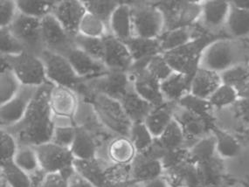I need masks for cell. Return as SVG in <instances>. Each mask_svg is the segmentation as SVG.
<instances>
[{
	"mask_svg": "<svg viewBox=\"0 0 249 187\" xmlns=\"http://www.w3.org/2000/svg\"><path fill=\"white\" fill-rule=\"evenodd\" d=\"M69 187H95L89 180L83 178L82 175L79 174L75 170L69 177Z\"/></svg>",
	"mask_w": 249,
	"mask_h": 187,
	"instance_id": "9f6ffc18",
	"label": "cell"
},
{
	"mask_svg": "<svg viewBox=\"0 0 249 187\" xmlns=\"http://www.w3.org/2000/svg\"><path fill=\"white\" fill-rule=\"evenodd\" d=\"M214 40L213 36L202 34L185 46L162 55L174 72L194 76L199 68L203 52Z\"/></svg>",
	"mask_w": 249,
	"mask_h": 187,
	"instance_id": "5b68a950",
	"label": "cell"
},
{
	"mask_svg": "<svg viewBox=\"0 0 249 187\" xmlns=\"http://www.w3.org/2000/svg\"><path fill=\"white\" fill-rule=\"evenodd\" d=\"M177 103L165 102L162 106L155 108L148 115L144 124L149 129L154 138H158L163 134L165 129L174 119V111Z\"/></svg>",
	"mask_w": 249,
	"mask_h": 187,
	"instance_id": "83f0119b",
	"label": "cell"
},
{
	"mask_svg": "<svg viewBox=\"0 0 249 187\" xmlns=\"http://www.w3.org/2000/svg\"><path fill=\"white\" fill-rule=\"evenodd\" d=\"M26 51L25 47L18 41L9 27L0 28V55L10 56L20 55Z\"/></svg>",
	"mask_w": 249,
	"mask_h": 187,
	"instance_id": "bcb514c9",
	"label": "cell"
},
{
	"mask_svg": "<svg viewBox=\"0 0 249 187\" xmlns=\"http://www.w3.org/2000/svg\"><path fill=\"white\" fill-rule=\"evenodd\" d=\"M177 104L195 115H199L206 119H210V112L213 106L209 100L195 96L189 93L180 99Z\"/></svg>",
	"mask_w": 249,
	"mask_h": 187,
	"instance_id": "7bdbcfd3",
	"label": "cell"
},
{
	"mask_svg": "<svg viewBox=\"0 0 249 187\" xmlns=\"http://www.w3.org/2000/svg\"><path fill=\"white\" fill-rule=\"evenodd\" d=\"M75 47L87 55L93 57L95 60L103 62L104 55V43L103 38L87 37L82 34H78L74 38Z\"/></svg>",
	"mask_w": 249,
	"mask_h": 187,
	"instance_id": "ee69618b",
	"label": "cell"
},
{
	"mask_svg": "<svg viewBox=\"0 0 249 187\" xmlns=\"http://www.w3.org/2000/svg\"><path fill=\"white\" fill-rule=\"evenodd\" d=\"M231 4L226 1H206L202 3L201 16L204 25L217 27L228 19Z\"/></svg>",
	"mask_w": 249,
	"mask_h": 187,
	"instance_id": "4dcf8cb0",
	"label": "cell"
},
{
	"mask_svg": "<svg viewBox=\"0 0 249 187\" xmlns=\"http://www.w3.org/2000/svg\"><path fill=\"white\" fill-rule=\"evenodd\" d=\"M132 56L134 62L149 60L162 54L159 38H145L132 37L125 41Z\"/></svg>",
	"mask_w": 249,
	"mask_h": 187,
	"instance_id": "f546056e",
	"label": "cell"
},
{
	"mask_svg": "<svg viewBox=\"0 0 249 187\" xmlns=\"http://www.w3.org/2000/svg\"><path fill=\"white\" fill-rule=\"evenodd\" d=\"M155 140L165 152L184 148L189 149L183 129L175 118L172 120L163 134L155 138Z\"/></svg>",
	"mask_w": 249,
	"mask_h": 187,
	"instance_id": "1f68e13d",
	"label": "cell"
},
{
	"mask_svg": "<svg viewBox=\"0 0 249 187\" xmlns=\"http://www.w3.org/2000/svg\"><path fill=\"white\" fill-rule=\"evenodd\" d=\"M39 57L45 64L48 81L53 85L73 90L81 101H85L90 95L91 91L87 88L85 81L78 76L65 56L44 50Z\"/></svg>",
	"mask_w": 249,
	"mask_h": 187,
	"instance_id": "7a4b0ae2",
	"label": "cell"
},
{
	"mask_svg": "<svg viewBox=\"0 0 249 187\" xmlns=\"http://www.w3.org/2000/svg\"><path fill=\"white\" fill-rule=\"evenodd\" d=\"M134 37L158 38L164 32V18L155 3L129 2Z\"/></svg>",
	"mask_w": 249,
	"mask_h": 187,
	"instance_id": "8992f818",
	"label": "cell"
},
{
	"mask_svg": "<svg viewBox=\"0 0 249 187\" xmlns=\"http://www.w3.org/2000/svg\"><path fill=\"white\" fill-rule=\"evenodd\" d=\"M87 10L82 1H56L53 15L72 37L79 34V27Z\"/></svg>",
	"mask_w": 249,
	"mask_h": 187,
	"instance_id": "2e32d148",
	"label": "cell"
},
{
	"mask_svg": "<svg viewBox=\"0 0 249 187\" xmlns=\"http://www.w3.org/2000/svg\"><path fill=\"white\" fill-rule=\"evenodd\" d=\"M0 187H11L4 179L0 178Z\"/></svg>",
	"mask_w": 249,
	"mask_h": 187,
	"instance_id": "6125c7cd",
	"label": "cell"
},
{
	"mask_svg": "<svg viewBox=\"0 0 249 187\" xmlns=\"http://www.w3.org/2000/svg\"><path fill=\"white\" fill-rule=\"evenodd\" d=\"M103 38L104 66L108 71L129 73L134 60L126 44L110 34H107Z\"/></svg>",
	"mask_w": 249,
	"mask_h": 187,
	"instance_id": "9a60e30c",
	"label": "cell"
},
{
	"mask_svg": "<svg viewBox=\"0 0 249 187\" xmlns=\"http://www.w3.org/2000/svg\"><path fill=\"white\" fill-rule=\"evenodd\" d=\"M155 4L163 13L164 32L193 26L201 16L202 3L190 1H165Z\"/></svg>",
	"mask_w": 249,
	"mask_h": 187,
	"instance_id": "52a82bcc",
	"label": "cell"
},
{
	"mask_svg": "<svg viewBox=\"0 0 249 187\" xmlns=\"http://www.w3.org/2000/svg\"><path fill=\"white\" fill-rule=\"evenodd\" d=\"M142 187V184H132L130 187Z\"/></svg>",
	"mask_w": 249,
	"mask_h": 187,
	"instance_id": "be15d7a7",
	"label": "cell"
},
{
	"mask_svg": "<svg viewBox=\"0 0 249 187\" xmlns=\"http://www.w3.org/2000/svg\"><path fill=\"white\" fill-rule=\"evenodd\" d=\"M137 154V150L127 136H116L107 145V157L113 164L130 165Z\"/></svg>",
	"mask_w": 249,
	"mask_h": 187,
	"instance_id": "f1b7e54d",
	"label": "cell"
},
{
	"mask_svg": "<svg viewBox=\"0 0 249 187\" xmlns=\"http://www.w3.org/2000/svg\"><path fill=\"white\" fill-rule=\"evenodd\" d=\"M228 27L234 37H244L249 34V11L231 4L228 14Z\"/></svg>",
	"mask_w": 249,
	"mask_h": 187,
	"instance_id": "d590c367",
	"label": "cell"
},
{
	"mask_svg": "<svg viewBox=\"0 0 249 187\" xmlns=\"http://www.w3.org/2000/svg\"><path fill=\"white\" fill-rule=\"evenodd\" d=\"M74 159L89 160L95 157L108 159L107 148L104 147L95 136L85 129L76 126V136L71 147Z\"/></svg>",
	"mask_w": 249,
	"mask_h": 187,
	"instance_id": "e0dca14e",
	"label": "cell"
},
{
	"mask_svg": "<svg viewBox=\"0 0 249 187\" xmlns=\"http://www.w3.org/2000/svg\"><path fill=\"white\" fill-rule=\"evenodd\" d=\"M107 34L108 30L104 23L98 18L87 12L79 27V34L87 37L103 38Z\"/></svg>",
	"mask_w": 249,
	"mask_h": 187,
	"instance_id": "f6af8a7d",
	"label": "cell"
},
{
	"mask_svg": "<svg viewBox=\"0 0 249 187\" xmlns=\"http://www.w3.org/2000/svg\"><path fill=\"white\" fill-rule=\"evenodd\" d=\"M21 88L20 81L10 68L2 69L0 72V105L12 100Z\"/></svg>",
	"mask_w": 249,
	"mask_h": 187,
	"instance_id": "74e56055",
	"label": "cell"
},
{
	"mask_svg": "<svg viewBox=\"0 0 249 187\" xmlns=\"http://www.w3.org/2000/svg\"><path fill=\"white\" fill-rule=\"evenodd\" d=\"M53 86L50 82L38 88L23 119L4 129L16 138L18 145L35 147L51 142L54 124L49 98Z\"/></svg>",
	"mask_w": 249,
	"mask_h": 187,
	"instance_id": "6da1fadb",
	"label": "cell"
},
{
	"mask_svg": "<svg viewBox=\"0 0 249 187\" xmlns=\"http://www.w3.org/2000/svg\"><path fill=\"white\" fill-rule=\"evenodd\" d=\"M236 90L232 86L221 84L214 93L208 99L212 106L223 108L231 104H235L238 101Z\"/></svg>",
	"mask_w": 249,
	"mask_h": 187,
	"instance_id": "c3c4849f",
	"label": "cell"
},
{
	"mask_svg": "<svg viewBox=\"0 0 249 187\" xmlns=\"http://www.w3.org/2000/svg\"><path fill=\"white\" fill-rule=\"evenodd\" d=\"M91 92L106 95L120 102L132 87L129 73L107 71L99 76L85 81Z\"/></svg>",
	"mask_w": 249,
	"mask_h": 187,
	"instance_id": "7c38bea8",
	"label": "cell"
},
{
	"mask_svg": "<svg viewBox=\"0 0 249 187\" xmlns=\"http://www.w3.org/2000/svg\"><path fill=\"white\" fill-rule=\"evenodd\" d=\"M222 84L232 86L235 88L244 81L249 80V66L237 64L223 73L219 74Z\"/></svg>",
	"mask_w": 249,
	"mask_h": 187,
	"instance_id": "681fc988",
	"label": "cell"
},
{
	"mask_svg": "<svg viewBox=\"0 0 249 187\" xmlns=\"http://www.w3.org/2000/svg\"><path fill=\"white\" fill-rule=\"evenodd\" d=\"M55 4L56 1H17L19 13L39 19L52 14Z\"/></svg>",
	"mask_w": 249,
	"mask_h": 187,
	"instance_id": "ab89813d",
	"label": "cell"
},
{
	"mask_svg": "<svg viewBox=\"0 0 249 187\" xmlns=\"http://www.w3.org/2000/svg\"><path fill=\"white\" fill-rule=\"evenodd\" d=\"M133 183L143 184L163 177L164 169L161 160L147 153H138L130 164Z\"/></svg>",
	"mask_w": 249,
	"mask_h": 187,
	"instance_id": "ffe728a7",
	"label": "cell"
},
{
	"mask_svg": "<svg viewBox=\"0 0 249 187\" xmlns=\"http://www.w3.org/2000/svg\"><path fill=\"white\" fill-rule=\"evenodd\" d=\"M18 144L10 132L1 129L0 131V164L13 161L18 149Z\"/></svg>",
	"mask_w": 249,
	"mask_h": 187,
	"instance_id": "7dc6e473",
	"label": "cell"
},
{
	"mask_svg": "<svg viewBox=\"0 0 249 187\" xmlns=\"http://www.w3.org/2000/svg\"><path fill=\"white\" fill-rule=\"evenodd\" d=\"M65 57L72 65L78 76L84 81L99 76L108 71L103 62L95 60L76 47H73Z\"/></svg>",
	"mask_w": 249,
	"mask_h": 187,
	"instance_id": "44dd1931",
	"label": "cell"
},
{
	"mask_svg": "<svg viewBox=\"0 0 249 187\" xmlns=\"http://www.w3.org/2000/svg\"><path fill=\"white\" fill-rule=\"evenodd\" d=\"M108 31L109 34L124 42L133 37L131 7L129 2H120L112 15Z\"/></svg>",
	"mask_w": 249,
	"mask_h": 187,
	"instance_id": "cb8c5ba5",
	"label": "cell"
},
{
	"mask_svg": "<svg viewBox=\"0 0 249 187\" xmlns=\"http://www.w3.org/2000/svg\"><path fill=\"white\" fill-rule=\"evenodd\" d=\"M120 102L132 124L144 123L148 115L155 109L134 90L133 87L129 89Z\"/></svg>",
	"mask_w": 249,
	"mask_h": 187,
	"instance_id": "d4e9b609",
	"label": "cell"
},
{
	"mask_svg": "<svg viewBox=\"0 0 249 187\" xmlns=\"http://www.w3.org/2000/svg\"><path fill=\"white\" fill-rule=\"evenodd\" d=\"M45 173L43 171L39 172L38 174L35 175L32 177L33 179V187H41V182L43 180L44 177H45Z\"/></svg>",
	"mask_w": 249,
	"mask_h": 187,
	"instance_id": "91938a15",
	"label": "cell"
},
{
	"mask_svg": "<svg viewBox=\"0 0 249 187\" xmlns=\"http://www.w3.org/2000/svg\"><path fill=\"white\" fill-rule=\"evenodd\" d=\"M200 29L201 28L194 24L193 26L165 31L159 38L162 54L183 47L185 44L201 36L204 33H202Z\"/></svg>",
	"mask_w": 249,
	"mask_h": 187,
	"instance_id": "603a6c76",
	"label": "cell"
},
{
	"mask_svg": "<svg viewBox=\"0 0 249 187\" xmlns=\"http://www.w3.org/2000/svg\"><path fill=\"white\" fill-rule=\"evenodd\" d=\"M18 13L17 1H0V28H6L13 24Z\"/></svg>",
	"mask_w": 249,
	"mask_h": 187,
	"instance_id": "f5cc1de1",
	"label": "cell"
},
{
	"mask_svg": "<svg viewBox=\"0 0 249 187\" xmlns=\"http://www.w3.org/2000/svg\"><path fill=\"white\" fill-rule=\"evenodd\" d=\"M38 88L22 86L19 92L9 102L0 105L1 129H8L18 124L25 116Z\"/></svg>",
	"mask_w": 249,
	"mask_h": 187,
	"instance_id": "5bb4252c",
	"label": "cell"
},
{
	"mask_svg": "<svg viewBox=\"0 0 249 187\" xmlns=\"http://www.w3.org/2000/svg\"><path fill=\"white\" fill-rule=\"evenodd\" d=\"M216 151V138L214 135L206 136L197 141L192 147H190V161L196 165L211 161L213 159Z\"/></svg>",
	"mask_w": 249,
	"mask_h": 187,
	"instance_id": "d6a6232c",
	"label": "cell"
},
{
	"mask_svg": "<svg viewBox=\"0 0 249 187\" xmlns=\"http://www.w3.org/2000/svg\"><path fill=\"white\" fill-rule=\"evenodd\" d=\"M0 56V70L10 68L22 86L39 88L50 83L45 64L39 56L27 51L18 56Z\"/></svg>",
	"mask_w": 249,
	"mask_h": 187,
	"instance_id": "3957f363",
	"label": "cell"
},
{
	"mask_svg": "<svg viewBox=\"0 0 249 187\" xmlns=\"http://www.w3.org/2000/svg\"><path fill=\"white\" fill-rule=\"evenodd\" d=\"M9 29L21 43L26 51L39 56L45 50L41 34V19L26 16L18 12Z\"/></svg>",
	"mask_w": 249,
	"mask_h": 187,
	"instance_id": "8fae6325",
	"label": "cell"
},
{
	"mask_svg": "<svg viewBox=\"0 0 249 187\" xmlns=\"http://www.w3.org/2000/svg\"><path fill=\"white\" fill-rule=\"evenodd\" d=\"M174 118L178 122L183 129L188 148H190L189 142L192 147L197 141L206 136L210 120L195 115L178 106V104L174 111Z\"/></svg>",
	"mask_w": 249,
	"mask_h": 187,
	"instance_id": "d6986e66",
	"label": "cell"
},
{
	"mask_svg": "<svg viewBox=\"0 0 249 187\" xmlns=\"http://www.w3.org/2000/svg\"><path fill=\"white\" fill-rule=\"evenodd\" d=\"M49 103L53 116L73 119L80 105V98L73 90L54 85L50 93Z\"/></svg>",
	"mask_w": 249,
	"mask_h": 187,
	"instance_id": "ac0fdd59",
	"label": "cell"
},
{
	"mask_svg": "<svg viewBox=\"0 0 249 187\" xmlns=\"http://www.w3.org/2000/svg\"><path fill=\"white\" fill-rule=\"evenodd\" d=\"M88 13L93 14L98 18L100 20L107 26V30L109 28V23L113 13L120 4L118 1H82ZM109 34V31H108Z\"/></svg>",
	"mask_w": 249,
	"mask_h": 187,
	"instance_id": "60d3db41",
	"label": "cell"
},
{
	"mask_svg": "<svg viewBox=\"0 0 249 187\" xmlns=\"http://www.w3.org/2000/svg\"><path fill=\"white\" fill-rule=\"evenodd\" d=\"M146 68L160 82L166 80L174 73L167 61L163 58L162 54L152 57L147 65Z\"/></svg>",
	"mask_w": 249,
	"mask_h": 187,
	"instance_id": "f907efd6",
	"label": "cell"
},
{
	"mask_svg": "<svg viewBox=\"0 0 249 187\" xmlns=\"http://www.w3.org/2000/svg\"><path fill=\"white\" fill-rule=\"evenodd\" d=\"M150 60L134 62L129 75L134 90L152 106L158 108L167 102L161 91V82L147 70Z\"/></svg>",
	"mask_w": 249,
	"mask_h": 187,
	"instance_id": "ba28073f",
	"label": "cell"
},
{
	"mask_svg": "<svg viewBox=\"0 0 249 187\" xmlns=\"http://www.w3.org/2000/svg\"><path fill=\"white\" fill-rule=\"evenodd\" d=\"M69 177L63 173L46 174L41 182V187H69Z\"/></svg>",
	"mask_w": 249,
	"mask_h": 187,
	"instance_id": "db71d44e",
	"label": "cell"
},
{
	"mask_svg": "<svg viewBox=\"0 0 249 187\" xmlns=\"http://www.w3.org/2000/svg\"><path fill=\"white\" fill-rule=\"evenodd\" d=\"M76 136V126L67 125V126H57L54 127L52 141L53 144L60 147L71 149L73 141Z\"/></svg>",
	"mask_w": 249,
	"mask_h": 187,
	"instance_id": "816d5d0a",
	"label": "cell"
},
{
	"mask_svg": "<svg viewBox=\"0 0 249 187\" xmlns=\"http://www.w3.org/2000/svg\"></svg>",
	"mask_w": 249,
	"mask_h": 187,
	"instance_id": "03108f58",
	"label": "cell"
},
{
	"mask_svg": "<svg viewBox=\"0 0 249 187\" xmlns=\"http://www.w3.org/2000/svg\"><path fill=\"white\" fill-rule=\"evenodd\" d=\"M221 84L222 81L219 74L198 68L193 77L190 93L208 100Z\"/></svg>",
	"mask_w": 249,
	"mask_h": 187,
	"instance_id": "484cf974",
	"label": "cell"
},
{
	"mask_svg": "<svg viewBox=\"0 0 249 187\" xmlns=\"http://www.w3.org/2000/svg\"><path fill=\"white\" fill-rule=\"evenodd\" d=\"M129 138L132 142L138 153H143L150 149L154 143V136L150 133L144 123L132 124Z\"/></svg>",
	"mask_w": 249,
	"mask_h": 187,
	"instance_id": "b9f144b4",
	"label": "cell"
},
{
	"mask_svg": "<svg viewBox=\"0 0 249 187\" xmlns=\"http://www.w3.org/2000/svg\"><path fill=\"white\" fill-rule=\"evenodd\" d=\"M234 105L238 115L246 124H249V98L238 99Z\"/></svg>",
	"mask_w": 249,
	"mask_h": 187,
	"instance_id": "11a10c76",
	"label": "cell"
},
{
	"mask_svg": "<svg viewBox=\"0 0 249 187\" xmlns=\"http://www.w3.org/2000/svg\"><path fill=\"white\" fill-rule=\"evenodd\" d=\"M106 187H129L132 185L130 165L111 164L105 170Z\"/></svg>",
	"mask_w": 249,
	"mask_h": 187,
	"instance_id": "8d00e7d4",
	"label": "cell"
},
{
	"mask_svg": "<svg viewBox=\"0 0 249 187\" xmlns=\"http://www.w3.org/2000/svg\"><path fill=\"white\" fill-rule=\"evenodd\" d=\"M41 34L45 50L66 56L75 47L74 38L65 30L53 14L41 19Z\"/></svg>",
	"mask_w": 249,
	"mask_h": 187,
	"instance_id": "4fadbf2b",
	"label": "cell"
},
{
	"mask_svg": "<svg viewBox=\"0 0 249 187\" xmlns=\"http://www.w3.org/2000/svg\"><path fill=\"white\" fill-rule=\"evenodd\" d=\"M111 164L113 163L109 160L102 157H95L89 160L74 159L73 169L95 187H106L105 170Z\"/></svg>",
	"mask_w": 249,
	"mask_h": 187,
	"instance_id": "7402d4cb",
	"label": "cell"
},
{
	"mask_svg": "<svg viewBox=\"0 0 249 187\" xmlns=\"http://www.w3.org/2000/svg\"></svg>",
	"mask_w": 249,
	"mask_h": 187,
	"instance_id": "e7e4bbea",
	"label": "cell"
},
{
	"mask_svg": "<svg viewBox=\"0 0 249 187\" xmlns=\"http://www.w3.org/2000/svg\"><path fill=\"white\" fill-rule=\"evenodd\" d=\"M193 77L174 72L166 80L161 82V91L168 102L178 103V101L191 92Z\"/></svg>",
	"mask_w": 249,
	"mask_h": 187,
	"instance_id": "4316f807",
	"label": "cell"
},
{
	"mask_svg": "<svg viewBox=\"0 0 249 187\" xmlns=\"http://www.w3.org/2000/svg\"><path fill=\"white\" fill-rule=\"evenodd\" d=\"M13 162L31 177L41 172L38 155L35 147L19 145Z\"/></svg>",
	"mask_w": 249,
	"mask_h": 187,
	"instance_id": "836d02e7",
	"label": "cell"
},
{
	"mask_svg": "<svg viewBox=\"0 0 249 187\" xmlns=\"http://www.w3.org/2000/svg\"><path fill=\"white\" fill-rule=\"evenodd\" d=\"M1 179H4L11 187H32L33 179L30 175L20 169L13 161L0 164Z\"/></svg>",
	"mask_w": 249,
	"mask_h": 187,
	"instance_id": "e575fe53",
	"label": "cell"
},
{
	"mask_svg": "<svg viewBox=\"0 0 249 187\" xmlns=\"http://www.w3.org/2000/svg\"><path fill=\"white\" fill-rule=\"evenodd\" d=\"M234 89L236 90L239 99L249 98V80L239 84Z\"/></svg>",
	"mask_w": 249,
	"mask_h": 187,
	"instance_id": "680465c9",
	"label": "cell"
},
{
	"mask_svg": "<svg viewBox=\"0 0 249 187\" xmlns=\"http://www.w3.org/2000/svg\"><path fill=\"white\" fill-rule=\"evenodd\" d=\"M213 131L216 138V150L219 155L225 158H232L239 155L241 145L235 137L216 128L213 129Z\"/></svg>",
	"mask_w": 249,
	"mask_h": 187,
	"instance_id": "f35d334b",
	"label": "cell"
},
{
	"mask_svg": "<svg viewBox=\"0 0 249 187\" xmlns=\"http://www.w3.org/2000/svg\"><path fill=\"white\" fill-rule=\"evenodd\" d=\"M85 102H89L93 106L101 123L109 131L117 136L129 137L130 129L133 124L125 113L119 101L92 92L90 96Z\"/></svg>",
	"mask_w": 249,
	"mask_h": 187,
	"instance_id": "277c9868",
	"label": "cell"
},
{
	"mask_svg": "<svg viewBox=\"0 0 249 187\" xmlns=\"http://www.w3.org/2000/svg\"><path fill=\"white\" fill-rule=\"evenodd\" d=\"M232 4L239 8L245 9L249 11V1H234Z\"/></svg>",
	"mask_w": 249,
	"mask_h": 187,
	"instance_id": "94428289",
	"label": "cell"
},
{
	"mask_svg": "<svg viewBox=\"0 0 249 187\" xmlns=\"http://www.w3.org/2000/svg\"><path fill=\"white\" fill-rule=\"evenodd\" d=\"M35 149L41 170L45 174L63 173L71 176L74 171V157L70 149L60 147L53 142L35 146Z\"/></svg>",
	"mask_w": 249,
	"mask_h": 187,
	"instance_id": "30bf717a",
	"label": "cell"
},
{
	"mask_svg": "<svg viewBox=\"0 0 249 187\" xmlns=\"http://www.w3.org/2000/svg\"><path fill=\"white\" fill-rule=\"evenodd\" d=\"M142 187H172V185L164 177L142 184Z\"/></svg>",
	"mask_w": 249,
	"mask_h": 187,
	"instance_id": "6f0895ef",
	"label": "cell"
},
{
	"mask_svg": "<svg viewBox=\"0 0 249 187\" xmlns=\"http://www.w3.org/2000/svg\"><path fill=\"white\" fill-rule=\"evenodd\" d=\"M238 47L227 39H216L202 54L199 68L221 74L237 65Z\"/></svg>",
	"mask_w": 249,
	"mask_h": 187,
	"instance_id": "9c48e42d",
	"label": "cell"
}]
</instances>
